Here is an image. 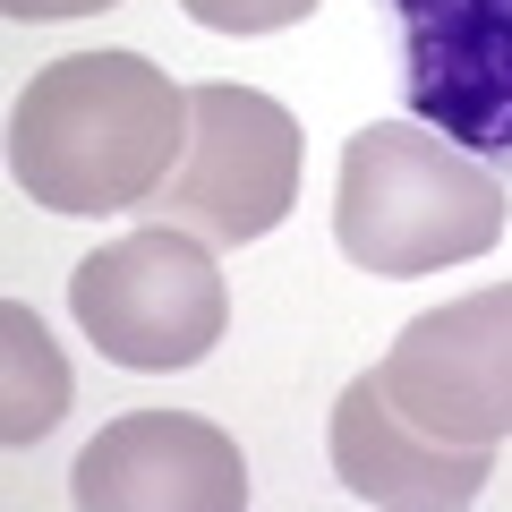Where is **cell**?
<instances>
[{
  "label": "cell",
  "instance_id": "5b68a950",
  "mask_svg": "<svg viewBox=\"0 0 512 512\" xmlns=\"http://www.w3.org/2000/svg\"><path fill=\"white\" fill-rule=\"evenodd\" d=\"M384 393L410 427L444 444H504L512 436V282L427 308L384 350Z\"/></svg>",
  "mask_w": 512,
  "mask_h": 512
},
{
  "label": "cell",
  "instance_id": "7a4b0ae2",
  "mask_svg": "<svg viewBox=\"0 0 512 512\" xmlns=\"http://www.w3.org/2000/svg\"><path fill=\"white\" fill-rule=\"evenodd\" d=\"M333 239L359 274L384 282L444 274L504 239V180L427 120H367L342 146Z\"/></svg>",
  "mask_w": 512,
  "mask_h": 512
},
{
  "label": "cell",
  "instance_id": "52a82bcc",
  "mask_svg": "<svg viewBox=\"0 0 512 512\" xmlns=\"http://www.w3.org/2000/svg\"><path fill=\"white\" fill-rule=\"evenodd\" d=\"M69 495L86 512H239L248 504V461L214 419L128 410L77 453Z\"/></svg>",
  "mask_w": 512,
  "mask_h": 512
},
{
  "label": "cell",
  "instance_id": "9c48e42d",
  "mask_svg": "<svg viewBox=\"0 0 512 512\" xmlns=\"http://www.w3.org/2000/svg\"><path fill=\"white\" fill-rule=\"evenodd\" d=\"M69 410V367H60L52 333L26 299L0 308V444H35Z\"/></svg>",
  "mask_w": 512,
  "mask_h": 512
},
{
  "label": "cell",
  "instance_id": "ba28073f",
  "mask_svg": "<svg viewBox=\"0 0 512 512\" xmlns=\"http://www.w3.org/2000/svg\"><path fill=\"white\" fill-rule=\"evenodd\" d=\"M333 470L359 504H478V487L495 478V444H444L427 427H410L384 393V376H359L333 402Z\"/></svg>",
  "mask_w": 512,
  "mask_h": 512
},
{
  "label": "cell",
  "instance_id": "8fae6325",
  "mask_svg": "<svg viewBox=\"0 0 512 512\" xmlns=\"http://www.w3.org/2000/svg\"><path fill=\"white\" fill-rule=\"evenodd\" d=\"M9 18H26V26H43V18H94V9H111V0H0Z\"/></svg>",
  "mask_w": 512,
  "mask_h": 512
},
{
  "label": "cell",
  "instance_id": "30bf717a",
  "mask_svg": "<svg viewBox=\"0 0 512 512\" xmlns=\"http://www.w3.org/2000/svg\"><path fill=\"white\" fill-rule=\"evenodd\" d=\"M180 9L214 35H274V26H299L316 0H180Z\"/></svg>",
  "mask_w": 512,
  "mask_h": 512
},
{
  "label": "cell",
  "instance_id": "3957f363",
  "mask_svg": "<svg viewBox=\"0 0 512 512\" xmlns=\"http://www.w3.org/2000/svg\"><path fill=\"white\" fill-rule=\"evenodd\" d=\"M69 308H77V325H86V342L103 359L146 367V376L197 367L222 342V325H231L214 239L171 231V222H146V231L94 248L69 274Z\"/></svg>",
  "mask_w": 512,
  "mask_h": 512
},
{
  "label": "cell",
  "instance_id": "8992f818",
  "mask_svg": "<svg viewBox=\"0 0 512 512\" xmlns=\"http://www.w3.org/2000/svg\"><path fill=\"white\" fill-rule=\"evenodd\" d=\"M410 120L470 154H512V0H393Z\"/></svg>",
  "mask_w": 512,
  "mask_h": 512
},
{
  "label": "cell",
  "instance_id": "277c9868",
  "mask_svg": "<svg viewBox=\"0 0 512 512\" xmlns=\"http://www.w3.org/2000/svg\"><path fill=\"white\" fill-rule=\"evenodd\" d=\"M291 197H299V120L256 86H197L188 146L171 180L146 197V214L214 239V248H248L291 214Z\"/></svg>",
  "mask_w": 512,
  "mask_h": 512
},
{
  "label": "cell",
  "instance_id": "6da1fadb",
  "mask_svg": "<svg viewBox=\"0 0 512 512\" xmlns=\"http://www.w3.org/2000/svg\"><path fill=\"white\" fill-rule=\"evenodd\" d=\"M188 146V94L146 52H69L9 111V171L52 214H146Z\"/></svg>",
  "mask_w": 512,
  "mask_h": 512
}]
</instances>
